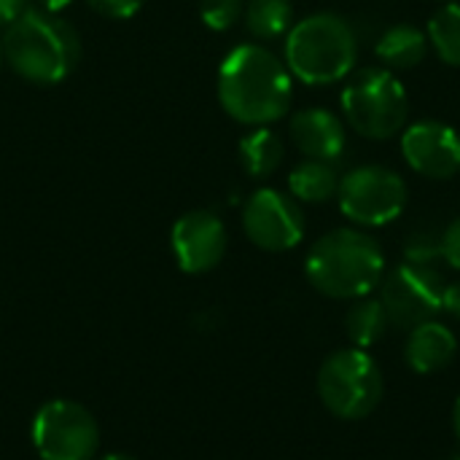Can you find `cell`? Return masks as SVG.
<instances>
[{
  "label": "cell",
  "instance_id": "obj_30",
  "mask_svg": "<svg viewBox=\"0 0 460 460\" xmlns=\"http://www.w3.org/2000/svg\"><path fill=\"white\" fill-rule=\"evenodd\" d=\"M3 62H5V59H3V46H0V65H3Z\"/></svg>",
  "mask_w": 460,
  "mask_h": 460
},
{
  "label": "cell",
  "instance_id": "obj_31",
  "mask_svg": "<svg viewBox=\"0 0 460 460\" xmlns=\"http://www.w3.org/2000/svg\"><path fill=\"white\" fill-rule=\"evenodd\" d=\"M453 460H460V456H456V458H453Z\"/></svg>",
  "mask_w": 460,
  "mask_h": 460
},
{
  "label": "cell",
  "instance_id": "obj_7",
  "mask_svg": "<svg viewBox=\"0 0 460 460\" xmlns=\"http://www.w3.org/2000/svg\"><path fill=\"white\" fill-rule=\"evenodd\" d=\"M404 178L385 164H361L340 178L337 202L342 216L364 229L394 224L407 208Z\"/></svg>",
  "mask_w": 460,
  "mask_h": 460
},
{
  "label": "cell",
  "instance_id": "obj_18",
  "mask_svg": "<svg viewBox=\"0 0 460 460\" xmlns=\"http://www.w3.org/2000/svg\"><path fill=\"white\" fill-rule=\"evenodd\" d=\"M391 329V321H388V313L380 302V296H364V299H356L345 315V332H348V340L353 342V348H375L377 342L385 340Z\"/></svg>",
  "mask_w": 460,
  "mask_h": 460
},
{
  "label": "cell",
  "instance_id": "obj_15",
  "mask_svg": "<svg viewBox=\"0 0 460 460\" xmlns=\"http://www.w3.org/2000/svg\"><path fill=\"white\" fill-rule=\"evenodd\" d=\"M429 35L426 30L410 24V22H396L375 43V54L388 70H412L418 67L426 54H429Z\"/></svg>",
  "mask_w": 460,
  "mask_h": 460
},
{
  "label": "cell",
  "instance_id": "obj_12",
  "mask_svg": "<svg viewBox=\"0 0 460 460\" xmlns=\"http://www.w3.org/2000/svg\"><path fill=\"white\" fill-rule=\"evenodd\" d=\"M170 245L183 272L202 275L221 264L226 245H229V234H226L224 221L216 213L189 210L175 221Z\"/></svg>",
  "mask_w": 460,
  "mask_h": 460
},
{
  "label": "cell",
  "instance_id": "obj_28",
  "mask_svg": "<svg viewBox=\"0 0 460 460\" xmlns=\"http://www.w3.org/2000/svg\"><path fill=\"white\" fill-rule=\"evenodd\" d=\"M453 431H456V439L460 442V396L456 399V407H453Z\"/></svg>",
  "mask_w": 460,
  "mask_h": 460
},
{
  "label": "cell",
  "instance_id": "obj_27",
  "mask_svg": "<svg viewBox=\"0 0 460 460\" xmlns=\"http://www.w3.org/2000/svg\"><path fill=\"white\" fill-rule=\"evenodd\" d=\"M70 3H73V0H40L43 11H49V13H59V11H65Z\"/></svg>",
  "mask_w": 460,
  "mask_h": 460
},
{
  "label": "cell",
  "instance_id": "obj_14",
  "mask_svg": "<svg viewBox=\"0 0 460 460\" xmlns=\"http://www.w3.org/2000/svg\"><path fill=\"white\" fill-rule=\"evenodd\" d=\"M458 356V337L450 326L434 321H426L415 329H410L407 345H404V361L415 375H437L447 369Z\"/></svg>",
  "mask_w": 460,
  "mask_h": 460
},
{
  "label": "cell",
  "instance_id": "obj_19",
  "mask_svg": "<svg viewBox=\"0 0 460 460\" xmlns=\"http://www.w3.org/2000/svg\"><path fill=\"white\" fill-rule=\"evenodd\" d=\"M243 19L256 40H278L294 27V5L291 0H248Z\"/></svg>",
  "mask_w": 460,
  "mask_h": 460
},
{
  "label": "cell",
  "instance_id": "obj_5",
  "mask_svg": "<svg viewBox=\"0 0 460 460\" xmlns=\"http://www.w3.org/2000/svg\"><path fill=\"white\" fill-rule=\"evenodd\" d=\"M340 102L350 129L367 140H391L410 119L407 89L399 75L383 65L353 70L345 78Z\"/></svg>",
  "mask_w": 460,
  "mask_h": 460
},
{
  "label": "cell",
  "instance_id": "obj_1",
  "mask_svg": "<svg viewBox=\"0 0 460 460\" xmlns=\"http://www.w3.org/2000/svg\"><path fill=\"white\" fill-rule=\"evenodd\" d=\"M294 75L261 43H240L218 67V102L245 127H270L291 111Z\"/></svg>",
  "mask_w": 460,
  "mask_h": 460
},
{
  "label": "cell",
  "instance_id": "obj_4",
  "mask_svg": "<svg viewBox=\"0 0 460 460\" xmlns=\"http://www.w3.org/2000/svg\"><path fill=\"white\" fill-rule=\"evenodd\" d=\"M283 54L294 78L307 86H332L356 70L358 35L342 13L318 11L294 22Z\"/></svg>",
  "mask_w": 460,
  "mask_h": 460
},
{
  "label": "cell",
  "instance_id": "obj_21",
  "mask_svg": "<svg viewBox=\"0 0 460 460\" xmlns=\"http://www.w3.org/2000/svg\"><path fill=\"white\" fill-rule=\"evenodd\" d=\"M439 259H442V232L431 226H420L404 240V261L434 267Z\"/></svg>",
  "mask_w": 460,
  "mask_h": 460
},
{
  "label": "cell",
  "instance_id": "obj_3",
  "mask_svg": "<svg viewBox=\"0 0 460 460\" xmlns=\"http://www.w3.org/2000/svg\"><path fill=\"white\" fill-rule=\"evenodd\" d=\"M3 59L24 81L51 86L81 59V35L59 13L24 8L3 32Z\"/></svg>",
  "mask_w": 460,
  "mask_h": 460
},
{
  "label": "cell",
  "instance_id": "obj_13",
  "mask_svg": "<svg viewBox=\"0 0 460 460\" xmlns=\"http://www.w3.org/2000/svg\"><path fill=\"white\" fill-rule=\"evenodd\" d=\"M291 143L307 156L321 162H337L345 154L348 132L342 119L329 108H302L291 116L288 124Z\"/></svg>",
  "mask_w": 460,
  "mask_h": 460
},
{
  "label": "cell",
  "instance_id": "obj_22",
  "mask_svg": "<svg viewBox=\"0 0 460 460\" xmlns=\"http://www.w3.org/2000/svg\"><path fill=\"white\" fill-rule=\"evenodd\" d=\"M245 3L243 0H199V16L208 30L226 32L243 19Z\"/></svg>",
  "mask_w": 460,
  "mask_h": 460
},
{
  "label": "cell",
  "instance_id": "obj_29",
  "mask_svg": "<svg viewBox=\"0 0 460 460\" xmlns=\"http://www.w3.org/2000/svg\"><path fill=\"white\" fill-rule=\"evenodd\" d=\"M100 460H137V458H132V456H127V453H108V456H102Z\"/></svg>",
  "mask_w": 460,
  "mask_h": 460
},
{
  "label": "cell",
  "instance_id": "obj_10",
  "mask_svg": "<svg viewBox=\"0 0 460 460\" xmlns=\"http://www.w3.org/2000/svg\"><path fill=\"white\" fill-rule=\"evenodd\" d=\"M243 229L256 248L283 253L302 243L307 221L302 205L291 194L278 189H259L243 208Z\"/></svg>",
  "mask_w": 460,
  "mask_h": 460
},
{
  "label": "cell",
  "instance_id": "obj_8",
  "mask_svg": "<svg viewBox=\"0 0 460 460\" xmlns=\"http://www.w3.org/2000/svg\"><path fill=\"white\" fill-rule=\"evenodd\" d=\"M32 447L40 460H92L100 447V429L92 412L70 399L43 404L32 418Z\"/></svg>",
  "mask_w": 460,
  "mask_h": 460
},
{
  "label": "cell",
  "instance_id": "obj_9",
  "mask_svg": "<svg viewBox=\"0 0 460 460\" xmlns=\"http://www.w3.org/2000/svg\"><path fill=\"white\" fill-rule=\"evenodd\" d=\"M445 278L434 267L402 261L380 283V302L391 326L415 329L442 313Z\"/></svg>",
  "mask_w": 460,
  "mask_h": 460
},
{
  "label": "cell",
  "instance_id": "obj_16",
  "mask_svg": "<svg viewBox=\"0 0 460 460\" xmlns=\"http://www.w3.org/2000/svg\"><path fill=\"white\" fill-rule=\"evenodd\" d=\"M337 189H340V172L334 162L305 159L288 172V191L296 202L321 205L337 197Z\"/></svg>",
  "mask_w": 460,
  "mask_h": 460
},
{
  "label": "cell",
  "instance_id": "obj_23",
  "mask_svg": "<svg viewBox=\"0 0 460 460\" xmlns=\"http://www.w3.org/2000/svg\"><path fill=\"white\" fill-rule=\"evenodd\" d=\"M86 3L105 19H132L143 8V0H86Z\"/></svg>",
  "mask_w": 460,
  "mask_h": 460
},
{
  "label": "cell",
  "instance_id": "obj_25",
  "mask_svg": "<svg viewBox=\"0 0 460 460\" xmlns=\"http://www.w3.org/2000/svg\"><path fill=\"white\" fill-rule=\"evenodd\" d=\"M442 313H447L450 318L460 321V280L445 283V291H442Z\"/></svg>",
  "mask_w": 460,
  "mask_h": 460
},
{
  "label": "cell",
  "instance_id": "obj_17",
  "mask_svg": "<svg viewBox=\"0 0 460 460\" xmlns=\"http://www.w3.org/2000/svg\"><path fill=\"white\" fill-rule=\"evenodd\" d=\"M286 156L283 137L270 127H253L240 140V164L251 178H270Z\"/></svg>",
  "mask_w": 460,
  "mask_h": 460
},
{
  "label": "cell",
  "instance_id": "obj_24",
  "mask_svg": "<svg viewBox=\"0 0 460 460\" xmlns=\"http://www.w3.org/2000/svg\"><path fill=\"white\" fill-rule=\"evenodd\" d=\"M442 259L460 272V218L447 224L442 232Z\"/></svg>",
  "mask_w": 460,
  "mask_h": 460
},
{
  "label": "cell",
  "instance_id": "obj_6",
  "mask_svg": "<svg viewBox=\"0 0 460 460\" xmlns=\"http://www.w3.org/2000/svg\"><path fill=\"white\" fill-rule=\"evenodd\" d=\"M318 396L340 420H364L383 402V372L361 348H345L318 369Z\"/></svg>",
  "mask_w": 460,
  "mask_h": 460
},
{
  "label": "cell",
  "instance_id": "obj_11",
  "mask_svg": "<svg viewBox=\"0 0 460 460\" xmlns=\"http://www.w3.org/2000/svg\"><path fill=\"white\" fill-rule=\"evenodd\" d=\"M402 156L423 178L450 181L460 172V132L439 119H423L402 129Z\"/></svg>",
  "mask_w": 460,
  "mask_h": 460
},
{
  "label": "cell",
  "instance_id": "obj_26",
  "mask_svg": "<svg viewBox=\"0 0 460 460\" xmlns=\"http://www.w3.org/2000/svg\"><path fill=\"white\" fill-rule=\"evenodd\" d=\"M24 11V0H0V27H8Z\"/></svg>",
  "mask_w": 460,
  "mask_h": 460
},
{
  "label": "cell",
  "instance_id": "obj_2",
  "mask_svg": "<svg viewBox=\"0 0 460 460\" xmlns=\"http://www.w3.org/2000/svg\"><path fill=\"white\" fill-rule=\"evenodd\" d=\"M310 286L342 302L372 296L385 278L383 245L358 226H340L313 243L305 259Z\"/></svg>",
  "mask_w": 460,
  "mask_h": 460
},
{
  "label": "cell",
  "instance_id": "obj_20",
  "mask_svg": "<svg viewBox=\"0 0 460 460\" xmlns=\"http://www.w3.org/2000/svg\"><path fill=\"white\" fill-rule=\"evenodd\" d=\"M429 46L437 51V57L450 65L460 67V3H445L434 11L426 27Z\"/></svg>",
  "mask_w": 460,
  "mask_h": 460
}]
</instances>
